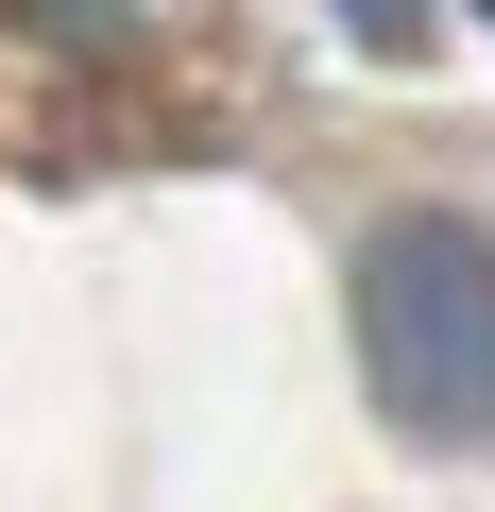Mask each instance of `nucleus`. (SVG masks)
Returning a JSON list of instances; mask_svg holds the SVG:
<instances>
[{
  "mask_svg": "<svg viewBox=\"0 0 495 512\" xmlns=\"http://www.w3.org/2000/svg\"><path fill=\"white\" fill-rule=\"evenodd\" d=\"M478 18H495V0H478Z\"/></svg>",
  "mask_w": 495,
  "mask_h": 512,
  "instance_id": "obj_4",
  "label": "nucleus"
},
{
  "mask_svg": "<svg viewBox=\"0 0 495 512\" xmlns=\"http://www.w3.org/2000/svg\"><path fill=\"white\" fill-rule=\"evenodd\" d=\"M359 393L393 444L478 461L495 444V222L478 205H393L359 239Z\"/></svg>",
  "mask_w": 495,
  "mask_h": 512,
  "instance_id": "obj_1",
  "label": "nucleus"
},
{
  "mask_svg": "<svg viewBox=\"0 0 495 512\" xmlns=\"http://www.w3.org/2000/svg\"><path fill=\"white\" fill-rule=\"evenodd\" d=\"M0 18H18V35H120L137 0H0Z\"/></svg>",
  "mask_w": 495,
  "mask_h": 512,
  "instance_id": "obj_3",
  "label": "nucleus"
},
{
  "mask_svg": "<svg viewBox=\"0 0 495 512\" xmlns=\"http://www.w3.org/2000/svg\"><path fill=\"white\" fill-rule=\"evenodd\" d=\"M325 18H342L359 52H427V18H444V0H325Z\"/></svg>",
  "mask_w": 495,
  "mask_h": 512,
  "instance_id": "obj_2",
  "label": "nucleus"
}]
</instances>
